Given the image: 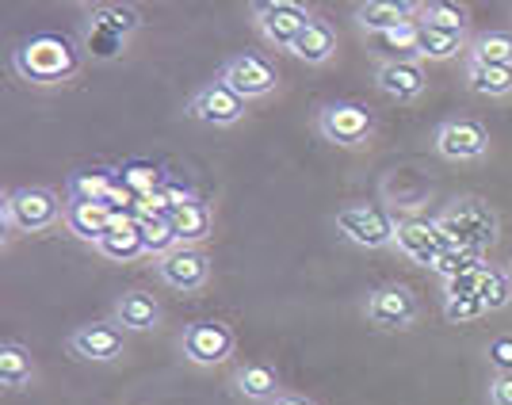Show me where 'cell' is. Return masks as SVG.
<instances>
[{"instance_id": "34", "label": "cell", "mask_w": 512, "mask_h": 405, "mask_svg": "<svg viewBox=\"0 0 512 405\" xmlns=\"http://www.w3.org/2000/svg\"><path fill=\"white\" fill-rule=\"evenodd\" d=\"M486 314V306L478 302V295H451V299H444V318L448 321H474Z\"/></svg>"}, {"instance_id": "26", "label": "cell", "mask_w": 512, "mask_h": 405, "mask_svg": "<svg viewBox=\"0 0 512 405\" xmlns=\"http://www.w3.org/2000/svg\"><path fill=\"white\" fill-rule=\"evenodd\" d=\"M467 88L486 100L512 96V65H470L467 62Z\"/></svg>"}, {"instance_id": "14", "label": "cell", "mask_w": 512, "mask_h": 405, "mask_svg": "<svg viewBox=\"0 0 512 405\" xmlns=\"http://www.w3.org/2000/svg\"><path fill=\"white\" fill-rule=\"evenodd\" d=\"M421 8L425 4H417V0H367V4H356V23L371 39V35H383V31H398L406 23H417L421 20Z\"/></svg>"}, {"instance_id": "7", "label": "cell", "mask_w": 512, "mask_h": 405, "mask_svg": "<svg viewBox=\"0 0 512 405\" xmlns=\"http://www.w3.org/2000/svg\"><path fill=\"white\" fill-rule=\"evenodd\" d=\"M218 81L237 92L245 104L249 100H264V96H272L279 88V69L264 54H253V50H245V54H234V58H226L222 65V73H218Z\"/></svg>"}, {"instance_id": "21", "label": "cell", "mask_w": 512, "mask_h": 405, "mask_svg": "<svg viewBox=\"0 0 512 405\" xmlns=\"http://www.w3.org/2000/svg\"><path fill=\"white\" fill-rule=\"evenodd\" d=\"M287 54H295V58L306 65H325L337 54V27L329 20H314L299 39H295V46H291Z\"/></svg>"}, {"instance_id": "29", "label": "cell", "mask_w": 512, "mask_h": 405, "mask_svg": "<svg viewBox=\"0 0 512 405\" xmlns=\"http://www.w3.org/2000/svg\"><path fill=\"white\" fill-rule=\"evenodd\" d=\"M478 302L486 310H505L512 302V276L509 268H482V279H478Z\"/></svg>"}, {"instance_id": "38", "label": "cell", "mask_w": 512, "mask_h": 405, "mask_svg": "<svg viewBox=\"0 0 512 405\" xmlns=\"http://www.w3.org/2000/svg\"><path fill=\"white\" fill-rule=\"evenodd\" d=\"M509 276H512V260H509Z\"/></svg>"}, {"instance_id": "37", "label": "cell", "mask_w": 512, "mask_h": 405, "mask_svg": "<svg viewBox=\"0 0 512 405\" xmlns=\"http://www.w3.org/2000/svg\"><path fill=\"white\" fill-rule=\"evenodd\" d=\"M272 405H318V402H314V398H306V394H287V390H283Z\"/></svg>"}, {"instance_id": "2", "label": "cell", "mask_w": 512, "mask_h": 405, "mask_svg": "<svg viewBox=\"0 0 512 405\" xmlns=\"http://www.w3.org/2000/svg\"><path fill=\"white\" fill-rule=\"evenodd\" d=\"M436 230L444 237V249H463V253L482 256L497 241V214L482 203V199H455L444 211L432 218Z\"/></svg>"}, {"instance_id": "24", "label": "cell", "mask_w": 512, "mask_h": 405, "mask_svg": "<svg viewBox=\"0 0 512 405\" xmlns=\"http://www.w3.org/2000/svg\"><path fill=\"white\" fill-rule=\"evenodd\" d=\"M371 54L383 62H417V23H406L398 31L371 35Z\"/></svg>"}, {"instance_id": "12", "label": "cell", "mask_w": 512, "mask_h": 405, "mask_svg": "<svg viewBox=\"0 0 512 405\" xmlns=\"http://www.w3.org/2000/svg\"><path fill=\"white\" fill-rule=\"evenodd\" d=\"M184 111L192 115L195 123L222 130V127H237V123L245 119V100H241L237 92H230L222 81H207V85L195 88Z\"/></svg>"}, {"instance_id": "18", "label": "cell", "mask_w": 512, "mask_h": 405, "mask_svg": "<svg viewBox=\"0 0 512 405\" xmlns=\"http://www.w3.org/2000/svg\"><path fill=\"white\" fill-rule=\"evenodd\" d=\"M394 249L409 260H417V264H428L432 268V260L440 256L444 249V237L436 230V222H421V218H409V222H398V241H394Z\"/></svg>"}, {"instance_id": "22", "label": "cell", "mask_w": 512, "mask_h": 405, "mask_svg": "<svg viewBox=\"0 0 512 405\" xmlns=\"http://www.w3.org/2000/svg\"><path fill=\"white\" fill-rule=\"evenodd\" d=\"M234 386H237V394L249 398V402L272 405L279 394H283V386H279V375L272 363H245V367H237Z\"/></svg>"}, {"instance_id": "6", "label": "cell", "mask_w": 512, "mask_h": 405, "mask_svg": "<svg viewBox=\"0 0 512 405\" xmlns=\"http://www.w3.org/2000/svg\"><path fill=\"white\" fill-rule=\"evenodd\" d=\"M314 20L318 16L299 0H256L253 4V27L260 31V39L276 50H291L295 39Z\"/></svg>"}, {"instance_id": "28", "label": "cell", "mask_w": 512, "mask_h": 405, "mask_svg": "<svg viewBox=\"0 0 512 405\" xmlns=\"http://www.w3.org/2000/svg\"><path fill=\"white\" fill-rule=\"evenodd\" d=\"M88 23H100L107 31H115L119 39H130L134 31H142V16L130 4H92L88 8Z\"/></svg>"}, {"instance_id": "11", "label": "cell", "mask_w": 512, "mask_h": 405, "mask_svg": "<svg viewBox=\"0 0 512 405\" xmlns=\"http://www.w3.org/2000/svg\"><path fill=\"white\" fill-rule=\"evenodd\" d=\"M363 314L379 329H409L413 321L421 318V302H417V295L409 291L406 283H386V287H375L367 295Z\"/></svg>"}, {"instance_id": "16", "label": "cell", "mask_w": 512, "mask_h": 405, "mask_svg": "<svg viewBox=\"0 0 512 405\" xmlns=\"http://www.w3.org/2000/svg\"><path fill=\"white\" fill-rule=\"evenodd\" d=\"M375 88L390 100H398V104H413V100L425 96L428 77L421 62H383L375 65Z\"/></svg>"}, {"instance_id": "23", "label": "cell", "mask_w": 512, "mask_h": 405, "mask_svg": "<svg viewBox=\"0 0 512 405\" xmlns=\"http://www.w3.org/2000/svg\"><path fill=\"white\" fill-rule=\"evenodd\" d=\"M172 222V234L180 245H203L207 237H211V226H214V214L211 207L203 203V199H195L188 207H180V211L169 214Z\"/></svg>"}, {"instance_id": "5", "label": "cell", "mask_w": 512, "mask_h": 405, "mask_svg": "<svg viewBox=\"0 0 512 405\" xmlns=\"http://www.w3.org/2000/svg\"><path fill=\"white\" fill-rule=\"evenodd\" d=\"M314 127L325 142H333L341 150H356L375 134V115H371V107L356 104V100H333V104L318 107Z\"/></svg>"}, {"instance_id": "20", "label": "cell", "mask_w": 512, "mask_h": 405, "mask_svg": "<svg viewBox=\"0 0 512 405\" xmlns=\"http://www.w3.org/2000/svg\"><path fill=\"white\" fill-rule=\"evenodd\" d=\"M467 46V31H440V27L417 23V62H451L467 54Z\"/></svg>"}, {"instance_id": "25", "label": "cell", "mask_w": 512, "mask_h": 405, "mask_svg": "<svg viewBox=\"0 0 512 405\" xmlns=\"http://www.w3.org/2000/svg\"><path fill=\"white\" fill-rule=\"evenodd\" d=\"M31 379H35V360H31V348H23L20 341L0 344V383L8 386V390H23Z\"/></svg>"}, {"instance_id": "8", "label": "cell", "mask_w": 512, "mask_h": 405, "mask_svg": "<svg viewBox=\"0 0 512 405\" xmlns=\"http://www.w3.org/2000/svg\"><path fill=\"white\" fill-rule=\"evenodd\" d=\"M153 272L157 279L172 287V291H180V295H195V291H203L207 283H211V256L203 253L199 245H176L169 256H161L157 264H153Z\"/></svg>"}, {"instance_id": "13", "label": "cell", "mask_w": 512, "mask_h": 405, "mask_svg": "<svg viewBox=\"0 0 512 405\" xmlns=\"http://www.w3.org/2000/svg\"><path fill=\"white\" fill-rule=\"evenodd\" d=\"M65 348H69V356L85 363H115L127 348V337L115 321H88L65 337Z\"/></svg>"}, {"instance_id": "30", "label": "cell", "mask_w": 512, "mask_h": 405, "mask_svg": "<svg viewBox=\"0 0 512 405\" xmlns=\"http://www.w3.org/2000/svg\"><path fill=\"white\" fill-rule=\"evenodd\" d=\"M123 46H127V39H119L115 31H107L100 23L85 20V27H81V50L92 54V58H100V62H115L123 54Z\"/></svg>"}, {"instance_id": "17", "label": "cell", "mask_w": 512, "mask_h": 405, "mask_svg": "<svg viewBox=\"0 0 512 405\" xmlns=\"http://www.w3.org/2000/svg\"><path fill=\"white\" fill-rule=\"evenodd\" d=\"M111 321L123 333H153L161 325V302L153 299L150 291H127L111 306Z\"/></svg>"}, {"instance_id": "36", "label": "cell", "mask_w": 512, "mask_h": 405, "mask_svg": "<svg viewBox=\"0 0 512 405\" xmlns=\"http://www.w3.org/2000/svg\"><path fill=\"white\" fill-rule=\"evenodd\" d=\"M486 394H490V405H512V371H493Z\"/></svg>"}, {"instance_id": "9", "label": "cell", "mask_w": 512, "mask_h": 405, "mask_svg": "<svg viewBox=\"0 0 512 405\" xmlns=\"http://www.w3.org/2000/svg\"><path fill=\"white\" fill-rule=\"evenodd\" d=\"M432 146L444 161L470 165V161H482L490 153V130L478 119H444L432 134Z\"/></svg>"}, {"instance_id": "31", "label": "cell", "mask_w": 512, "mask_h": 405, "mask_svg": "<svg viewBox=\"0 0 512 405\" xmlns=\"http://www.w3.org/2000/svg\"><path fill=\"white\" fill-rule=\"evenodd\" d=\"M115 188V176L107 169L96 172H73L69 176V199H88V203H107V195Z\"/></svg>"}, {"instance_id": "15", "label": "cell", "mask_w": 512, "mask_h": 405, "mask_svg": "<svg viewBox=\"0 0 512 405\" xmlns=\"http://www.w3.org/2000/svg\"><path fill=\"white\" fill-rule=\"evenodd\" d=\"M115 214L107 203H88V199H65V230L77 237V241H88V245H100L111 226H115Z\"/></svg>"}, {"instance_id": "3", "label": "cell", "mask_w": 512, "mask_h": 405, "mask_svg": "<svg viewBox=\"0 0 512 405\" xmlns=\"http://www.w3.org/2000/svg\"><path fill=\"white\" fill-rule=\"evenodd\" d=\"M0 218H4V234H43L50 226H58L65 218V203L58 199L54 188L43 184H27L16 192L4 195L0 203Z\"/></svg>"}, {"instance_id": "27", "label": "cell", "mask_w": 512, "mask_h": 405, "mask_svg": "<svg viewBox=\"0 0 512 405\" xmlns=\"http://www.w3.org/2000/svg\"><path fill=\"white\" fill-rule=\"evenodd\" d=\"M470 65H512V35L509 31H482L467 46Z\"/></svg>"}, {"instance_id": "32", "label": "cell", "mask_w": 512, "mask_h": 405, "mask_svg": "<svg viewBox=\"0 0 512 405\" xmlns=\"http://www.w3.org/2000/svg\"><path fill=\"white\" fill-rule=\"evenodd\" d=\"M417 23L440 27V31H467L470 12L463 8V4H451V0H432V4L421 8V20Z\"/></svg>"}, {"instance_id": "10", "label": "cell", "mask_w": 512, "mask_h": 405, "mask_svg": "<svg viewBox=\"0 0 512 405\" xmlns=\"http://www.w3.org/2000/svg\"><path fill=\"white\" fill-rule=\"evenodd\" d=\"M234 344V329L226 321H192V325H184L180 352L195 367H218L234 356Z\"/></svg>"}, {"instance_id": "35", "label": "cell", "mask_w": 512, "mask_h": 405, "mask_svg": "<svg viewBox=\"0 0 512 405\" xmlns=\"http://www.w3.org/2000/svg\"><path fill=\"white\" fill-rule=\"evenodd\" d=\"M486 356H490L493 371H512V333L493 337L490 348H486Z\"/></svg>"}, {"instance_id": "1", "label": "cell", "mask_w": 512, "mask_h": 405, "mask_svg": "<svg viewBox=\"0 0 512 405\" xmlns=\"http://www.w3.org/2000/svg\"><path fill=\"white\" fill-rule=\"evenodd\" d=\"M12 69L27 85H62V81H73L81 69V46L65 35L43 31L12 50Z\"/></svg>"}, {"instance_id": "4", "label": "cell", "mask_w": 512, "mask_h": 405, "mask_svg": "<svg viewBox=\"0 0 512 405\" xmlns=\"http://www.w3.org/2000/svg\"><path fill=\"white\" fill-rule=\"evenodd\" d=\"M333 226L341 230L344 241H352L360 249H394V241H398L394 214L375 203H344L341 211L333 214Z\"/></svg>"}, {"instance_id": "33", "label": "cell", "mask_w": 512, "mask_h": 405, "mask_svg": "<svg viewBox=\"0 0 512 405\" xmlns=\"http://www.w3.org/2000/svg\"><path fill=\"white\" fill-rule=\"evenodd\" d=\"M138 226H142V241H146V256H169L180 241L172 234V222L169 218H138Z\"/></svg>"}, {"instance_id": "19", "label": "cell", "mask_w": 512, "mask_h": 405, "mask_svg": "<svg viewBox=\"0 0 512 405\" xmlns=\"http://www.w3.org/2000/svg\"><path fill=\"white\" fill-rule=\"evenodd\" d=\"M107 260H138V256H146V241H142V226H138V218L130 211H119L115 214V226H111V234L96 245Z\"/></svg>"}]
</instances>
